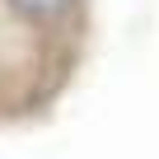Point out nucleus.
I'll return each mask as SVG.
<instances>
[{
  "instance_id": "f257e3e1",
  "label": "nucleus",
  "mask_w": 159,
  "mask_h": 159,
  "mask_svg": "<svg viewBox=\"0 0 159 159\" xmlns=\"http://www.w3.org/2000/svg\"><path fill=\"white\" fill-rule=\"evenodd\" d=\"M98 0H0V131L56 117L94 56Z\"/></svg>"
}]
</instances>
